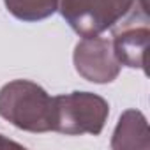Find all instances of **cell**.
<instances>
[{"label":"cell","mask_w":150,"mask_h":150,"mask_svg":"<svg viewBox=\"0 0 150 150\" xmlns=\"http://www.w3.org/2000/svg\"><path fill=\"white\" fill-rule=\"evenodd\" d=\"M0 117L27 132L55 131V97L30 80H13L0 88Z\"/></svg>","instance_id":"obj_1"},{"label":"cell","mask_w":150,"mask_h":150,"mask_svg":"<svg viewBox=\"0 0 150 150\" xmlns=\"http://www.w3.org/2000/svg\"><path fill=\"white\" fill-rule=\"evenodd\" d=\"M110 104L94 92L55 96V131L65 136H99L108 122Z\"/></svg>","instance_id":"obj_2"},{"label":"cell","mask_w":150,"mask_h":150,"mask_svg":"<svg viewBox=\"0 0 150 150\" xmlns=\"http://www.w3.org/2000/svg\"><path fill=\"white\" fill-rule=\"evenodd\" d=\"M138 0H58V11L81 37L101 35L136 13Z\"/></svg>","instance_id":"obj_3"},{"label":"cell","mask_w":150,"mask_h":150,"mask_svg":"<svg viewBox=\"0 0 150 150\" xmlns=\"http://www.w3.org/2000/svg\"><path fill=\"white\" fill-rule=\"evenodd\" d=\"M72 64L83 80L97 85L115 81L122 69L113 53L111 41L101 35L83 37L74 46Z\"/></svg>","instance_id":"obj_4"},{"label":"cell","mask_w":150,"mask_h":150,"mask_svg":"<svg viewBox=\"0 0 150 150\" xmlns=\"http://www.w3.org/2000/svg\"><path fill=\"white\" fill-rule=\"evenodd\" d=\"M150 42V28L146 25H127L120 32H115L111 46L120 65L131 69H141L146 72V50Z\"/></svg>","instance_id":"obj_5"},{"label":"cell","mask_w":150,"mask_h":150,"mask_svg":"<svg viewBox=\"0 0 150 150\" xmlns=\"http://www.w3.org/2000/svg\"><path fill=\"white\" fill-rule=\"evenodd\" d=\"M113 150H148L150 136L146 117L138 110H125L113 131Z\"/></svg>","instance_id":"obj_6"},{"label":"cell","mask_w":150,"mask_h":150,"mask_svg":"<svg viewBox=\"0 0 150 150\" xmlns=\"http://www.w3.org/2000/svg\"><path fill=\"white\" fill-rule=\"evenodd\" d=\"M6 9L20 21L35 23L58 11V0H4Z\"/></svg>","instance_id":"obj_7"},{"label":"cell","mask_w":150,"mask_h":150,"mask_svg":"<svg viewBox=\"0 0 150 150\" xmlns=\"http://www.w3.org/2000/svg\"><path fill=\"white\" fill-rule=\"evenodd\" d=\"M4 146H20V143L7 139V138H4V134H0V148H4Z\"/></svg>","instance_id":"obj_8"}]
</instances>
